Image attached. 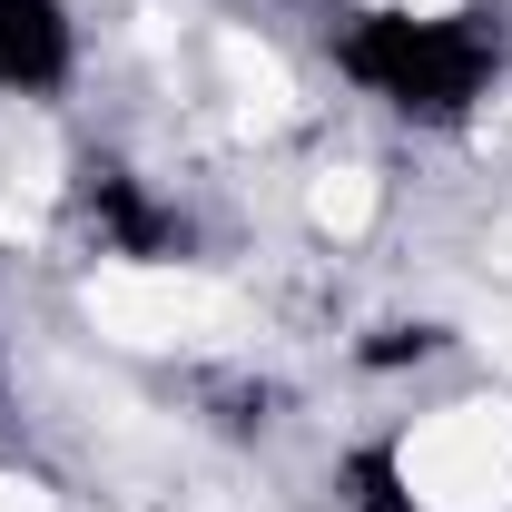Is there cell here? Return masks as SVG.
Wrapping results in <instances>:
<instances>
[{
	"label": "cell",
	"instance_id": "cell-1",
	"mask_svg": "<svg viewBox=\"0 0 512 512\" xmlns=\"http://www.w3.org/2000/svg\"><path fill=\"white\" fill-rule=\"evenodd\" d=\"M325 50L375 109L414 128H463L503 79V20L493 10H355Z\"/></svg>",
	"mask_w": 512,
	"mask_h": 512
},
{
	"label": "cell",
	"instance_id": "cell-2",
	"mask_svg": "<svg viewBox=\"0 0 512 512\" xmlns=\"http://www.w3.org/2000/svg\"><path fill=\"white\" fill-rule=\"evenodd\" d=\"M79 79L69 0H0V99H50Z\"/></svg>",
	"mask_w": 512,
	"mask_h": 512
}]
</instances>
